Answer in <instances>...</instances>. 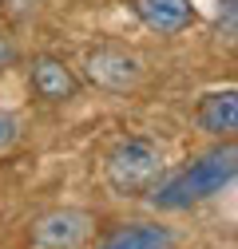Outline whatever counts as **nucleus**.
Wrapping results in <instances>:
<instances>
[{"label":"nucleus","instance_id":"nucleus-4","mask_svg":"<svg viewBox=\"0 0 238 249\" xmlns=\"http://www.w3.org/2000/svg\"><path fill=\"white\" fill-rule=\"evenodd\" d=\"M96 222L87 210H76V206H60V210H48L32 222V249H79L87 237H92Z\"/></svg>","mask_w":238,"mask_h":249},{"label":"nucleus","instance_id":"nucleus-9","mask_svg":"<svg viewBox=\"0 0 238 249\" xmlns=\"http://www.w3.org/2000/svg\"><path fill=\"white\" fill-rule=\"evenodd\" d=\"M215 36H218V40H226V44H238V0H218Z\"/></svg>","mask_w":238,"mask_h":249},{"label":"nucleus","instance_id":"nucleus-6","mask_svg":"<svg viewBox=\"0 0 238 249\" xmlns=\"http://www.w3.org/2000/svg\"><path fill=\"white\" fill-rule=\"evenodd\" d=\"M195 127L206 135H238V87L206 91L195 107Z\"/></svg>","mask_w":238,"mask_h":249},{"label":"nucleus","instance_id":"nucleus-5","mask_svg":"<svg viewBox=\"0 0 238 249\" xmlns=\"http://www.w3.org/2000/svg\"><path fill=\"white\" fill-rule=\"evenodd\" d=\"M28 83H32L36 99H44V103H68L79 91V79L72 75V68L56 55H36L32 68H28Z\"/></svg>","mask_w":238,"mask_h":249},{"label":"nucleus","instance_id":"nucleus-8","mask_svg":"<svg viewBox=\"0 0 238 249\" xmlns=\"http://www.w3.org/2000/svg\"><path fill=\"white\" fill-rule=\"evenodd\" d=\"M96 249H178V237L159 222H127L115 226Z\"/></svg>","mask_w":238,"mask_h":249},{"label":"nucleus","instance_id":"nucleus-3","mask_svg":"<svg viewBox=\"0 0 238 249\" xmlns=\"http://www.w3.org/2000/svg\"><path fill=\"white\" fill-rule=\"evenodd\" d=\"M83 71L96 87L123 95V91H135L143 83V59L119 44H96L83 55Z\"/></svg>","mask_w":238,"mask_h":249},{"label":"nucleus","instance_id":"nucleus-10","mask_svg":"<svg viewBox=\"0 0 238 249\" xmlns=\"http://www.w3.org/2000/svg\"><path fill=\"white\" fill-rule=\"evenodd\" d=\"M20 139V123L8 115V111H0V154L12 150V142Z\"/></svg>","mask_w":238,"mask_h":249},{"label":"nucleus","instance_id":"nucleus-12","mask_svg":"<svg viewBox=\"0 0 238 249\" xmlns=\"http://www.w3.org/2000/svg\"><path fill=\"white\" fill-rule=\"evenodd\" d=\"M4 4H8V0H0V8H4Z\"/></svg>","mask_w":238,"mask_h":249},{"label":"nucleus","instance_id":"nucleus-2","mask_svg":"<svg viewBox=\"0 0 238 249\" xmlns=\"http://www.w3.org/2000/svg\"><path fill=\"white\" fill-rule=\"evenodd\" d=\"M159 174H163V146L147 135H131L123 142H115L103 159V182L119 198L151 194L159 186Z\"/></svg>","mask_w":238,"mask_h":249},{"label":"nucleus","instance_id":"nucleus-11","mask_svg":"<svg viewBox=\"0 0 238 249\" xmlns=\"http://www.w3.org/2000/svg\"><path fill=\"white\" fill-rule=\"evenodd\" d=\"M12 59H16V44L0 36V71H4V68H12Z\"/></svg>","mask_w":238,"mask_h":249},{"label":"nucleus","instance_id":"nucleus-1","mask_svg":"<svg viewBox=\"0 0 238 249\" xmlns=\"http://www.w3.org/2000/svg\"><path fill=\"white\" fill-rule=\"evenodd\" d=\"M238 178V142H218L191 159L183 170L159 178V186L147 198L155 210H191L198 202H211Z\"/></svg>","mask_w":238,"mask_h":249},{"label":"nucleus","instance_id":"nucleus-7","mask_svg":"<svg viewBox=\"0 0 238 249\" xmlns=\"http://www.w3.org/2000/svg\"><path fill=\"white\" fill-rule=\"evenodd\" d=\"M131 12L159 36H175L195 24L191 0H131Z\"/></svg>","mask_w":238,"mask_h":249}]
</instances>
